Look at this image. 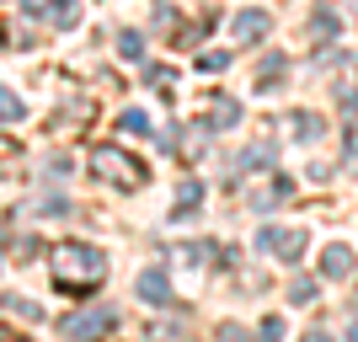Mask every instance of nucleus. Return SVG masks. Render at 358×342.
I'll return each mask as SVG.
<instances>
[{"label":"nucleus","mask_w":358,"mask_h":342,"mask_svg":"<svg viewBox=\"0 0 358 342\" xmlns=\"http://www.w3.org/2000/svg\"><path fill=\"white\" fill-rule=\"evenodd\" d=\"M16 113H22V107H16V97H6V91H0V118H16Z\"/></svg>","instance_id":"obj_1"}]
</instances>
